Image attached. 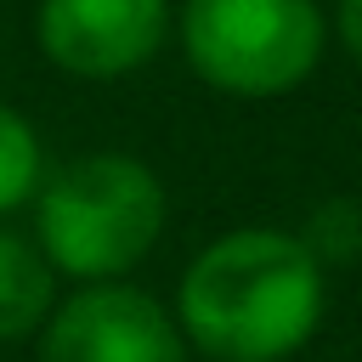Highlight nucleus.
<instances>
[{"mask_svg": "<svg viewBox=\"0 0 362 362\" xmlns=\"http://www.w3.org/2000/svg\"><path fill=\"white\" fill-rule=\"evenodd\" d=\"M175 317L215 362H283L322 322V266L294 232H226L187 266Z\"/></svg>", "mask_w": 362, "mask_h": 362, "instance_id": "nucleus-1", "label": "nucleus"}, {"mask_svg": "<svg viewBox=\"0 0 362 362\" xmlns=\"http://www.w3.org/2000/svg\"><path fill=\"white\" fill-rule=\"evenodd\" d=\"M40 255L79 283H113L164 232V187L130 153H85L40 181Z\"/></svg>", "mask_w": 362, "mask_h": 362, "instance_id": "nucleus-2", "label": "nucleus"}, {"mask_svg": "<svg viewBox=\"0 0 362 362\" xmlns=\"http://www.w3.org/2000/svg\"><path fill=\"white\" fill-rule=\"evenodd\" d=\"M328 23L317 0H187L181 45L204 85L226 96H283L322 62Z\"/></svg>", "mask_w": 362, "mask_h": 362, "instance_id": "nucleus-3", "label": "nucleus"}, {"mask_svg": "<svg viewBox=\"0 0 362 362\" xmlns=\"http://www.w3.org/2000/svg\"><path fill=\"white\" fill-rule=\"evenodd\" d=\"M170 0H40L34 40L74 79H124L158 57Z\"/></svg>", "mask_w": 362, "mask_h": 362, "instance_id": "nucleus-4", "label": "nucleus"}, {"mask_svg": "<svg viewBox=\"0 0 362 362\" xmlns=\"http://www.w3.org/2000/svg\"><path fill=\"white\" fill-rule=\"evenodd\" d=\"M40 362H187L175 317L124 283H85L40 339Z\"/></svg>", "mask_w": 362, "mask_h": 362, "instance_id": "nucleus-5", "label": "nucleus"}, {"mask_svg": "<svg viewBox=\"0 0 362 362\" xmlns=\"http://www.w3.org/2000/svg\"><path fill=\"white\" fill-rule=\"evenodd\" d=\"M51 317V266L34 243L0 226V339H23Z\"/></svg>", "mask_w": 362, "mask_h": 362, "instance_id": "nucleus-6", "label": "nucleus"}, {"mask_svg": "<svg viewBox=\"0 0 362 362\" xmlns=\"http://www.w3.org/2000/svg\"><path fill=\"white\" fill-rule=\"evenodd\" d=\"M40 175H45V158H40V136L34 124L0 102V215L28 204L40 192Z\"/></svg>", "mask_w": 362, "mask_h": 362, "instance_id": "nucleus-7", "label": "nucleus"}, {"mask_svg": "<svg viewBox=\"0 0 362 362\" xmlns=\"http://www.w3.org/2000/svg\"><path fill=\"white\" fill-rule=\"evenodd\" d=\"M300 243L311 249L317 266H339V260L362 255V204H351V198H328V204L311 215V226H305Z\"/></svg>", "mask_w": 362, "mask_h": 362, "instance_id": "nucleus-8", "label": "nucleus"}, {"mask_svg": "<svg viewBox=\"0 0 362 362\" xmlns=\"http://www.w3.org/2000/svg\"><path fill=\"white\" fill-rule=\"evenodd\" d=\"M334 28H339V45L362 62V0H339V11H334Z\"/></svg>", "mask_w": 362, "mask_h": 362, "instance_id": "nucleus-9", "label": "nucleus"}]
</instances>
